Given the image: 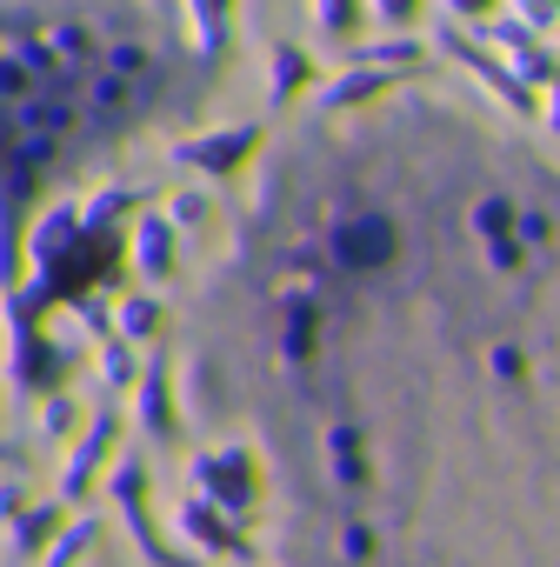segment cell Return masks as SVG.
<instances>
[{"instance_id":"cell-1","label":"cell","mask_w":560,"mask_h":567,"mask_svg":"<svg viewBox=\"0 0 560 567\" xmlns=\"http://www.w3.org/2000/svg\"><path fill=\"white\" fill-rule=\"evenodd\" d=\"M187 381L267 567H560V167L341 107L260 167Z\"/></svg>"}]
</instances>
